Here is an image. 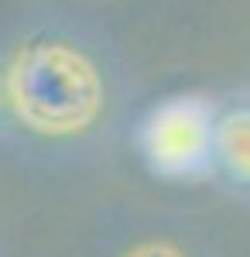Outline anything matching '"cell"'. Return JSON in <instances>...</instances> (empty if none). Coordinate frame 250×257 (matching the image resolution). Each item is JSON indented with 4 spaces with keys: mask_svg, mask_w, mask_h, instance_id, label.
I'll list each match as a JSON object with an SVG mask.
<instances>
[{
    "mask_svg": "<svg viewBox=\"0 0 250 257\" xmlns=\"http://www.w3.org/2000/svg\"><path fill=\"white\" fill-rule=\"evenodd\" d=\"M4 93L14 117L35 134L69 138L82 134L103 106V82L82 52L38 41L21 48L7 65Z\"/></svg>",
    "mask_w": 250,
    "mask_h": 257,
    "instance_id": "obj_1",
    "label": "cell"
},
{
    "mask_svg": "<svg viewBox=\"0 0 250 257\" xmlns=\"http://www.w3.org/2000/svg\"><path fill=\"white\" fill-rule=\"evenodd\" d=\"M216 148L212 110L195 96L172 99L161 110H154L148 123V155L154 168L168 175H192L209 161Z\"/></svg>",
    "mask_w": 250,
    "mask_h": 257,
    "instance_id": "obj_2",
    "label": "cell"
},
{
    "mask_svg": "<svg viewBox=\"0 0 250 257\" xmlns=\"http://www.w3.org/2000/svg\"><path fill=\"white\" fill-rule=\"evenodd\" d=\"M216 155L236 178L250 182V110H236L216 123Z\"/></svg>",
    "mask_w": 250,
    "mask_h": 257,
    "instance_id": "obj_3",
    "label": "cell"
},
{
    "mask_svg": "<svg viewBox=\"0 0 250 257\" xmlns=\"http://www.w3.org/2000/svg\"><path fill=\"white\" fill-rule=\"evenodd\" d=\"M127 257H185V254L172 243H165V240H151V243H137Z\"/></svg>",
    "mask_w": 250,
    "mask_h": 257,
    "instance_id": "obj_4",
    "label": "cell"
}]
</instances>
